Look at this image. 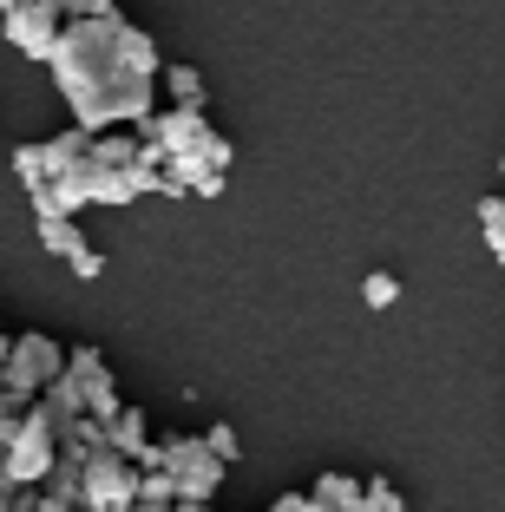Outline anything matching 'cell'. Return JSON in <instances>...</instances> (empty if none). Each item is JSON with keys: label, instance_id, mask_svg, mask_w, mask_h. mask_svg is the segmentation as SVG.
Here are the masks:
<instances>
[{"label": "cell", "instance_id": "obj_17", "mask_svg": "<svg viewBox=\"0 0 505 512\" xmlns=\"http://www.w3.org/2000/svg\"><path fill=\"white\" fill-rule=\"evenodd\" d=\"M204 440H210V453H217V460H237V453H243V447H237V427H230V421H217Z\"/></svg>", "mask_w": 505, "mask_h": 512}, {"label": "cell", "instance_id": "obj_22", "mask_svg": "<svg viewBox=\"0 0 505 512\" xmlns=\"http://www.w3.org/2000/svg\"><path fill=\"white\" fill-rule=\"evenodd\" d=\"M178 512H210V506H204V499H184V506H178Z\"/></svg>", "mask_w": 505, "mask_h": 512}, {"label": "cell", "instance_id": "obj_15", "mask_svg": "<svg viewBox=\"0 0 505 512\" xmlns=\"http://www.w3.org/2000/svg\"><path fill=\"white\" fill-rule=\"evenodd\" d=\"M138 499H145V506H178V480H171L164 467H151L145 486H138Z\"/></svg>", "mask_w": 505, "mask_h": 512}, {"label": "cell", "instance_id": "obj_11", "mask_svg": "<svg viewBox=\"0 0 505 512\" xmlns=\"http://www.w3.org/2000/svg\"><path fill=\"white\" fill-rule=\"evenodd\" d=\"M14 178L27 197H40L46 184H53V158H46V145H14Z\"/></svg>", "mask_w": 505, "mask_h": 512}, {"label": "cell", "instance_id": "obj_24", "mask_svg": "<svg viewBox=\"0 0 505 512\" xmlns=\"http://www.w3.org/2000/svg\"><path fill=\"white\" fill-rule=\"evenodd\" d=\"M14 7H27V0H0V14H14Z\"/></svg>", "mask_w": 505, "mask_h": 512}, {"label": "cell", "instance_id": "obj_12", "mask_svg": "<svg viewBox=\"0 0 505 512\" xmlns=\"http://www.w3.org/2000/svg\"><path fill=\"white\" fill-rule=\"evenodd\" d=\"M479 230H486V250L499 256V270H505V191L479 197Z\"/></svg>", "mask_w": 505, "mask_h": 512}, {"label": "cell", "instance_id": "obj_5", "mask_svg": "<svg viewBox=\"0 0 505 512\" xmlns=\"http://www.w3.org/2000/svg\"><path fill=\"white\" fill-rule=\"evenodd\" d=\"M0 20H7V46L27 53V60H40V66L60 53L66 27H73V20L60 14V0H27V7H14V14H0Z\"/></svg>", "mask_w": 505, "mask_h": 512}, {"label": "cell", "instance_id": "obj_21", "mask_svg": "<svg viewBox=\"0 0 505 512\" xmlns=\"http://www.w3.org/2000/svg\"><path fill=\"white\" fill-rule=\"evenodd\" d=\"M269 512H315V499L309 493H276V506Z\"/></svg>", "mask_w": 505, "mask_h": 512}, {"label": "cell", "instance_id": "obj_2", "mask_svg": "<svg viewBox=\"0 0 505 512\" xmlns=\"http://www.w3.org/2000/svg\"><path fill=\"white\" fill-rule=\"evenodd\" d=\"M79 421H66V414H53V407H27V414H7L0 421V447H7V493L14 486H46L53 480V467H60L66 453V434H73Z\"/></svg>", "mask_w": 505, "mask_h": 512}, {"label": "cell", "instance_id": "obj_23", "mask_svg": "<svg viewBox=\"0 0 505 512\" xmlns=\"http://www.w3.org/2000/svg\"><path fill=\"white\" fill-rule=\"evenodd\" d=\"M132 512H178V506H145V499H138V506Z\"/></svg>", "mask_w": 505, "mask_h": 512}, {"label": "cell", "instance_id": "obj_19", "mask_svg": "<svg viewBox=\"0 0 505 512\" xmlns=\"http://www.w3.org/2000/svg\"><path fill=\"white\" fill-rule=\"evenodd\" d=\"M66 270H73V276H79V283H92V276H99V270H105V256H99V250H92V243H86V250H79V256H73V263H66Z\"/></svg>", "mask_w": 505, "mask_h": 512}, {"label": "cell", "instance_id": "obj_9", "mask_svg": "<svg viewBox=\"0 0 505 512\" xmlns=\"http://www.w3.org/2000/svg\"><path fill=\"white\" fill-rule=\"evenodd\" d=\"M315 512H361L368 506V480H348V473H322V480L309 486Z\"/></svg>", "mask_w": 505, "mask_h": 512}, {"label": "cell", "instance_id": "obj_10", "mask_svg": "<svg viewBox=\"0 0 505 512\" xmlns=\"http://www.w3.org/2000/svg\"><path fill=\"white\" fill-rule=\"evenodd\" d=\"M33 230H40V250L46 256H66V263H73V256L86 250V237H79L73 217H33Z\"/></svg>", "mask_w": 505, "mask_h": 512}, {"label": "cell", "instance_id": "obj_1", "mask_svg": "<svg viewBox=\"0 0 505 512\" xmlns=\"http://www.w3.org/2000/svg\"><path fill=\"white\" fill-rule=\"evenodd\" d=\"M53 86H60L73 125H92V132H125V125H145L158 112V46H151L145 27L112 7L99 20H73L60 40V53L46 60Z\"/></svg>", "mask_w": 505, "mask_h": 512}, {"label": "cell", "instance_id": "obj_18", "mask_svg": "<svg viewBox=\"0 0 505 512\" xmlns=\"http://www.w3.org/2000/svg\"><path fill=\"white\" fill-rule=\"evenodd\" d=\"M60 14L66 20H99V14H112V0H60Z\"/></svg>", "mask_w": 505, "mask_h": 512}, {"label": "cell", "instance_id": "obj_16", "mask_svg": "<svg viewBox=\"0 0 505 512\" xmlns=\"http://www.w3.org/2000/svg\"><path fill=\"white\" fill-rule=\"evenodd\" d=\"M361 512H407V499H401L394 480H368V506H361Z\"/></svg>", "mask_w": 505, "mask_h": 512}, {"label": "cell", "instance_id": "obj_7", "mask_svg": "<svg viewBox=\"0 0 505 512\" xmlns=\"http://www.w3.org/2000/svg\"><path fill=\"white\" fill-rule=\"evenodd\" d=\"M66 375L79 381V394H86V414L92 421H119L125 414V401H119V381H112V368H105V355L99 348H73V362H66Z\"/></svg>", "mask_w": 505, "mask_h": 512}, {"label": "cell", "instance_id": "obj_14", "mask_svg": "<svg viewBox=\"0 0 505 512\" xmlns=\"http://www.w3.org/2000/svg\"><path fill=\"white\" fill-rule=\"evenodd\" d=\"M361 302H368V309H394V302H401V276L374 270L368 283H361Z\"/></svg>", "mask_w": 505, "mask_h": 512}, {"label": "cell", "instance_id": "obj_8", "mask_svg": "<svg viewBox=\"0 0 505 512\" xmlns=\"http://www.w3.org/2000/svg\"><path fill=\"white\" fill-rule=\"evenodd\" d=\"M105 434H112V447L125 453V460H138V467H158V440H151V421H145V407H125L119 421L105 427Z\"/></svg>", "mask_w": 505, "mask_h": 512}, {"label": "cell", "instance_id": "obj_25", "mask_svg": "<svg viewBox=\"0 0 505 512\" xmlns=\"http://www.w3.org/2000/svg\"><path fill=\"white\" fill-rule=\"evenodd\" d=\"M499 178H505V158H499Z\"/></svg>", "mask_w": 505, "mask_h": 512}, {"label": "cell", "instance_id": "obj_4", "mask_svg": "<svg viewBox=\"0 0 505 512\" xmlns=\"http://www.w3.org/2000/svg\"><path fill=\"white\" fill-rule=\"evenodd\" d=\"M158 467L178 480V506L184 499H204L210 506V493L223 486V467H230V460H217L204 434H171V440H158Z\"/></svg>", "mask_w": 505, "mask_h": 512}, {"label": "cell", "instance_id": "obj_3", "mask_svg": "<svg viewBox=\"0 0 505 512\" xmlns=\"http://www.w3.org/2000/svg\"><path fill=\"white\" fill-rule=\"evenodd\" d=\"M73 348H60L53 335L27 329V335H7V355H0V375H7V414H27L40 407V394L66 375Z\"/></svg>", "mask_w": 505, "mask_h": 512}, {"label": "cell", "instance_id": "obj_6", "mask_svg": "<svg viewBox=\"0 0 505 512\" xmlns=\"http://www.w3.org/2000/svg\"><path fill=\"white\" fill-rule=\"evenodd\" d=\"M138 132H145V145H158L164 165H171V158H197V151L217 138V125H210L197 106H158Z\"/></svg>", "mask_w": 505, "mask_h": 512}, {"label": "cell", "instance_id": "obj_20", "mask_svg": "<svg viewBox=\"0 0 505 512\" xmlns=\"http://www.w3.org/2000/svg\"><path fill=\"white\" fill-rule=\"evenodd\" d=\"M7 512H40V486H14V493H7Z\"/></svg>", "mask_w": 505, "mask_h": 512}, {"label": "cell", "instance_id": "obj_13", "mask_svg": "<svg viewBox=\"0 0 505 512\" xmlns=\"http://www.w3.org/2000/svg\"><path fill=\"white\" fill-rule=\"evenodd\" d=\"M164 86H171V106H197L204 112V73H197V66H171Z\"/></svg>", "mask_w": 505, "mask_h": 512}]
</instances>
